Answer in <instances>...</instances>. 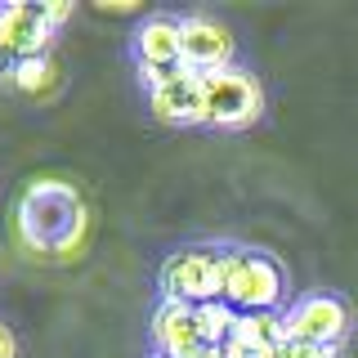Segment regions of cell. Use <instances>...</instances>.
Instances as JSON below:
<instances>
[{
  "mask_svg": "<svg viewBox=\"0 0 358 358\" xmlns=\"http://www.w3.org/2000/svg\"><path fill=\"white\" fill-rule=\"evenodd\" d=\"M193 313H197L201 345L224 350V345H229V336H233V327H238V309H233L229 300H206V305H193Z\"/></svg>",
  "mask_w": 358,
  "mask_h": 358,
  "instance_id": "cell-12",
  "label": "cell"
},
{
  "mask_svg": "<svg viewBox=\"0 0 358 358\" xmlns=\"http://www.w3.org/2000/svg\"><path fill=\"white\" fill-rule=\"evenodd\" d=\"M157 358H162V354H157Z\"/></svg>",
  "mask_w": 358,
  "mask_h": 358,
  "instance_id": "cell-19",
  "label": "cell"
},
{
  "mask_svg": "<svg viewBox=\"0 0 358 358\" xmlns=\"http://www.w3.org/2000/svg\"><path fill=\"white\" fill-rule=\"evenodd\" d=\"M134 59L139 67H184V27L171 14H152L134 31Z\"/></svg>",
  "mask_w": 358,
  "mask_h": 358,
  "instance_id": "cell-10",
  "label": "cell"
},
{
  "mask_svg": "<svg viewBox=\"0 0 358 358\" xmlns=\"http://www.w3.org/2000/svg\"><path fill=\"white\" fill-rule=\"evenodd\" d=\"M193 358H224V350H210V345H201V350H197Z\"/></svg>",
  "mask_w": 358,
  "mask_h": 358,
  "instance_id": "cell-18",
  "label": "cell"
},
{
  "mask_svg": "<svg viewBox=\"0 0 358 358\" xmlns=\"http://www.w3.org/2000/svg\"><path fill=\"white\" fill-rule=\"evenodd\" d=\"M278 358H336V350H322V345H305V341H287Z\"/></svg>",
  "mask_w": 358,
  "mask_h": 358,
  "instance_id": "cell-15",
  "label": "cell"
},
{
  "mask_svg": "<svg viewBox=\"0 0 358 358\" xmlns=\"http://www.w3.org/2000/svg\"><path fill=\"white\" fill-rule=\"evenodd\" d=\"M201 99H206V126L220 130H246L264 112V90L242 67H220L201 76Z\"/></svg>",
  "mask_w": 358,
  "mask_h": 358,
  "instance_id": "cell-3",
  "label": "cell"
},
{
  "mask_svg": "<svg viewBox=\"0 0 358 358\" xmlns=\"http://www.w3.org/2000/svg\"><path fill=\"white\" fill-rule=\"evenodd\" d=\"M224 358H278V350H264V345H251V341H238V336H233V341L224 345Z\"/></svg>",
  "mask_w": 358,
  "mask_h": 358,
  "instance_id": "cell-14",
  "label": "cell"
},
{
  "mask_svg": "<svg viewBox=\"0 0 358 358\" xmlns=\"http://www.w3.org/2000/svg\"><path fill=\"white\" fill-rule=\"evenodd\" d=\"M54 63L45 59V54H36V59H18V63H9V85L22 90V94H45V90L54 85Z\"/></svg>",
  "mask_w": 358,
  "mask_h": 358,
  "instance_id": "cell-13",
  "label": "cell"
},
{
  "mask_svg": "<svg viewBox=\"0 0 358 358\" xmlns=\"http://www.w3.org/2000/svg\"><path fill=\"white\" fill-rule=\"evenodd\" d=\"M0 358H18V341H14V331L0 322Z\"/></svg>",
  "mask_w": 358,
  "mask_h": 358,
  "instance_id": "cell-17",
  "label": "cell"
},
{
  "mask_svg": "<svg viewBox=\"0 0 358 358\" xmlns=\"http://www.w3.org/2000/svg\"><path fill=\"white\" fill-rule=\"evenodd\" d=\"M41 9H45V22H50V27H59V22L72 18V5H41Z\"/></svg>",
  "mask_w": 358,
  "mask_h": 358,
  "instance_id": "cell-16",
  "label": "cell"
},
{
  "mask_svg": "<svg viewBox=\"0 0 358 358\" xmlns=\"http://www.w3.org/2000/svg\"><path fill=\"white\" fill-rule=\"evenodd\" d=\"M162 300H184V305L224 300V251H210V246L175 251L162 264Z\"/></svg>",
  "mask_w": 358,
  "mask_h": 358,
  "instance_id": "cell-4",
  "label": "cell"
},
{
  "mask_svg": "<svg viewBox=\"0 0 358 358\" xmlns=\"http://www.w3.org/2000/svg\"><path fill=\"white\" fill-rule=\"evenodd\" d=\"M238 341H251V345H264V350H282L287 345V318L278 309L268 313H238V327H233ZM229 336V341H233Z\"/></svg>",
  "mask_w": 358,
  "mask_h": 358,
  "instance_id": "cell-11",
  "label": "cell"
},
{
  "mask_svg": "<svg viewBox=\"0 0 358 358\" xmlns=\"http://www.w3.org/2000/svg\"><path fill=\"white\" fill-rule=\"evenodd\" d=\"M287 278L278 260L260 251H224V300L238 313H268L278 309Z\"/></svg>",
  "mask_w": 358,
  "mask_h": 358,
  "instance_id": "cell-2",
  "label": "cell"
},
{
  "mask_svg": "<svg viewBox=\"0 0 358 358\" xmlns=\"http://www.w3.org/2000/svg\"><path fill=\"white\" fill-rule=\"evenodd\" d=\"M152 345L162 358H193L201 350V331H197V313L184 300H162L152 313Z\"/></svg>",
  "mask_w": 358,
  "mask_h": 358,
  "instance_id": "cell-9",
  "label": "cell"
},
{
  "mask_svg": "<svg viewBox=\"0 0 358 358\" xmlns=\"http://www.w3.org/2000/svg\"><path fill=\"white\" fill-rule=\"evenodd\" d=\"M14 233L31 255H76L90 233V210L81 193L63 179H36L22 188L14 210Z\"/></svg>",
  "mask_w": 358,
  "mask_h": 358,
  "instance_id": "cell-1",
  "label": "cell"
},
{
  "mask_svg": "<svg viewBox=\"0 0 358 358\" xmlns=\"http://www.w3.org/2000/svg\"><path fill=\"white\" fill-rule=\"evenodd\" d=\"M148 108L157 121L166 126H206V99H201V76L179 67V76H171L162 90L148 94Z\"/></svg>",
  "mask_w": 358,
  "mask_h": 358,
  "instance_id": "cell-8",
  "label": "cell"
},
{
  "mask_svg": "<svg viewBox=\"0 0 358 358\" xmlns=\"http://www.w3.org/2000/svg\"><path fill=\"white\" fill-rule=\"evenodd\" d=\"M50 36H54V27L45 22L41 5H0V50H5L9 63L45 54Z\"/></svg>",
  "mask_w": 358,
  "mask_h": 358,
  "instance_id": "cell-7",
  "label": "cell"
},
{
  "mask_svg": "<svg viewBox=\"0 0 358 358\" xmlns=\"http://www.w3.org/2000/svg\"><path fill=\"white\" fill-rule=\"evenodd\" d=\"M282 318H287V341L322 345V350H336L350 331V309H345L341 296H305Z\"/></svg>",
  "mask_w": 358,
  "mask_h": 358,
  "instance_id": "cell-5",
  "label": "cell"
},
{
  "mask_svg": "<svg viewBox=\"0 0 358 358\" xmlns=\"http://www.w3.org/2000/svg\"><path fill=\"white\" fill-rule=\"evenodd\" d=\"M184 27V67L197 76L220 72V67H233V31L224 22L206 18V14H188L179 18Z\"/></svg>",
  "mask_w": 358,
  "mask_h": 358,
  "instance_id": "cell-6",
  "label": "cell"
}]
</instances>
